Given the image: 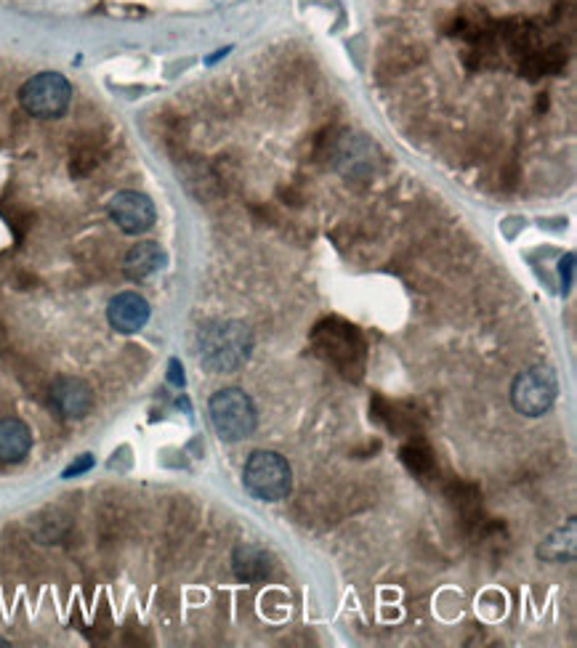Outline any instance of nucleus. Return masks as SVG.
Masks as SVG:
<instances>
[{
    "label": "nucleus",
    "instance_id": "8",
    "mask_svg": "<svg viewBox=\"0 0 577 648\" xmlns=\"http://www.w3.org/2000/svg\"><path fill=\"white\" fill-rule=\"evenodd\" d=\"M149 303L139 293H120L115 295L107 306V322L120 335H133V332L144 330L149 322Z\"/></svg>",
    "mask_w": 577,
    "mask_h": 648
},
{
    "label": "nucleus",
    "instance_id": "1",
    "mask_svg": "<svg viewBox=\"0 0 577 648\" xmlns=\"http://www.w3.org/2000/svg\"><path fill=\"white\" fill-rule=\"evenodd\" d=\"M253 351V332L248 324L237 319H219L205 324L197 338V354L205 370L216 375H229L245 367Z\"/></svg>",
    "mask_w": 577,
    "mask_h": 648
},
{
    "label": "nucleus",
    "instance_id": "9",
    "mask_svg": "<svg viewBox=\"0 0 577 648\" xmlns=\"http://www.w3.org/2000/svg\"><path fill=\"white\" fill-rule=\"evenodd\" d=\"M168 266V255L157 242H139L125 253L123 271L128 279L144 282V279L155 277L157 271H163Z\"/></svg>",
    "mask_w": 577,
    "mask_h": 648
},
{
    "label": "nucleus",
    "instance_id": "5",
    "mask_svg": "<svg viewBox=\"0 0 577 648\" xmlns=\"http://www.w3.org/2000/svg\"><path fill=\"white\" fill-rule=\"evenodd\" d=\"M559 396V378L548 364H532L519 372L511 386V404L519 415L540 417L554 407Z\"/></svg>",
    "mask_w": 577,
    "mask_h": 648
},
{
    "label": "nucleus",
    "instance_id": "11",
    "mask_svg": "<svg viewBox=\"0 0 577 648\" xmlns=\"http://www.w3.org/2000/svg\"><path fill=\"white\" fill-rule=\"evenodd\" d=\"M575 518H572L567 529H556L548 540L540 542L538 556L546 561H572L575 558Z\"/></svg>",
    "mask_w": 577,
    "mask_h": 648
},
{
    "label": "nucleus",
    "instance_id": "4",
    "mask_svg": "<svg viewBox=\"0 0 577 648\" xmlns=\"http://www.w3.org/2000/svg\"><path fill=\"white\" fill-rule=\"evenodd\" d=\"M72 85L59 72H38L19 91V104L24 112L38 120H56L70 109Z\"/></svg>",
    "mask_w": 577,
    "mask_h": 648
},
{
    "label": "nucleus",
    "instance_id": "2",
    "mask_svg": "<svg viewBox=\"0 0 577 648\" xmlns=\"http://www.w3.org/2000/svg\"><path fill=\"white\" fill-rule=\"evenodd\" d=\"M208 415L216 436L224 444H240L250 439L258 425L256 407L242 388H221L208 402Z\"/></svg>",
    "mask_w": 577,
    "mask_h": 648
},
{
    "label": "nucleus",
    "instance_id": "10",
    "mask_svg": "<svg viewBox=\"0 0 577 648\" xmlns=\"http://www.w3.org/2000/svg\"><path fill=\"white\" fill-rule=\"evenodd\" d=\"M30 449V428H27L22 420H16V417H3V420H0V463H22L24 457L30 455Z\"/></svg>",
    "mask_w": 577,
    "mask_h": 648
},
{
    "label": "nucleus",
    "instance_id": "7",
    "mask_svg": "<svg viewBox=\"0 0 577 648\" xmlns=\"http://www.w3.org/2000/svg\"><path fill=\"white\" fill-rule=\"evenodd\" d=\"M51 407L59 412L64 420H80L94 407V391L86 380L62 378L51 386Z\"/></svg>",
    "mask_w": 577,
    "mask_h": 648
},
{
    "label": "nucleus",
    "instance_id": "6",
    "mask_svg": "<svg viewBox=\"0 0 577 648\" xmlns=\"http://www.w3.org/2000/svg\"><path fill=\"white\" fill-rule=\"evenodd\" d=\"M107 213H110L112 224L123 234H144L157 221L155 202L149 200L144 192H133V189L117 192L107 202Z\"/></svg>",
    "mask_w": 577,
    "mask_h": 648
},
{
    "label": "nucleus",
    "instance_id": "13",
    "mask_svg": "<svg viewBox=\"0 0 577 648\" xmlns=\"http://www.w3.org/2000/svg\"><path fill=\"white\" fill-rule=\"evenodd\" d=\"M572 266H575V258H572V255H567V258H564V261H562V287H564V290L570 287Z\"/></svg>",
    "mask_w": 577,
    "mask_h": 648
},
{
    "label": "nucleus",
    "instance_id": "3",
    "mask_svg": "<svg viewBox=\"0 0 577 648\" xmlns=\"http://www.w3.org/2000/svg\"><path fill=\"white\" fill-rule=\"evenodd\" d=\"M242 486L250 497L261 502L285 500L293 489V471L290 463L277 452L258 449L248 457L245 471H242Z\"/></svg>",
    "mask_w": 577,
    "mask_h": 648
},
{
    "label": "nucleus",
    "instance_id": "12",
    "mask_svg": "<svg viewBox=\"0 0 577 648\" xmlns=\"http://www.w3.org/2000/svg\"><path fill=\"white\" fill-rule=\"evenodd\" d=\"M266 564H269V556H266L264 550L240 548L234 553V569H237V574H240L242 579L264 577Z\"/></svg>",
    "mask_w": 577,
    "mask_h": 648
},
{
    "label": "nucleus",
    "instance_id": "14",
    "mask_svg": "<svg viewBox=\"0 0 577 648\" xmlns=\"http://www.w3.org/2000/svg\"><path fill=\"white\" fill-rule=\"evenodd\" d=\"M0 646H8V643H6V641H3V638H0Z\"/></svg>",
    "mask_w": 577,
    "mask_h": 648
}]
</instances>
